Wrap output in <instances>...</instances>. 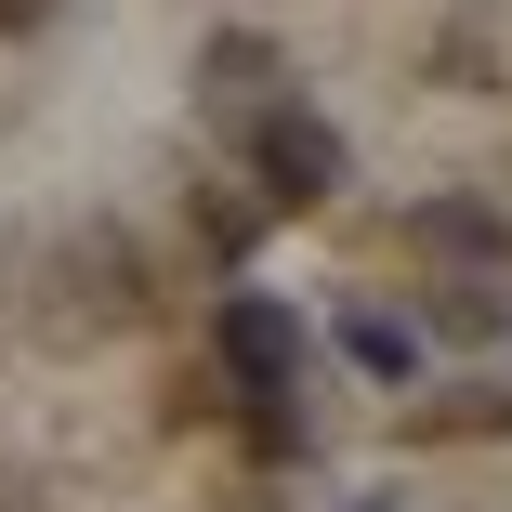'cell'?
<instances>
[{"mask_svg": "<svg viewBox=\"0 0 512 512\" xmlns=\"http://www.w3.org/2000/svg\"><path fill=\"white\" fill-rule=\"evenodd\" d=\"M211 355H224V394L250 407V394H302V316L276 289H237L224 316H211Z\"/></svg>", "mask_w": 512, "mask_h": 512, "instance_id": "obj_2", "label": "cell"}, {"mask_svg": "<svg viewBox=\"0 0 512 512\" xmlns=\"http://www.w3.org/2000/svg\"><path fill=\"white\" fill-rule=\"evenodd\" d=\"M237 145H250V171H263L276 211H329L342 171H355V158H342V119H329V106H302V92H276V106H263Z\"/></svg>", "mask_w": 512, "mask_h": 512, "instance_id": "obj_1", "label": "cell"}, {"mask_svg": "<svg viewBox=\"0 0 512 512\" xmlns=\"http://www.w3.org/2000/svg\"><path fill=\"white\" fill-rule=\"evenodd\" d=\"M407 250L447 263V276H512V224L473 211V197H421V211H407Z\"/></svg>", "mask_w": 512, "mask_h": 512, "instance_id": "obj_4", "label": "cell"}, {"mask_svg": "<svg viewBox=\"0 0 512 512\" xmlns=\"http://www.w3.org/2000/svg\"><path fill=\"white\" fill-rule=\"evenodd\" d=\"M342 512H394V499H342Z\"/></svg>", "mask_w": 512, "mask_h": 512, "instance_id": "obj_7", "label": "cell"}, {"mask_svg": "<svg viewBox=\"0 0 512 512\" xmlns=\"http://www.w3.org/2000/svg\"><path fill=\"white\" fill-rule=\"evenodd\" d=\"M342 355H355L368 381H407V368H421V329L381 316V302H342Z\"/></svg>", "mask_w": 512, "mask_h": 512, "instance_id": "obj_5", "label": "cell"}, {"mask_svg": "<svg viewBox=\"0 0 512 512\" xmlns=\"http://www.w3.org/2000/svg\"><path fill=\"white\" fill-rule=\"evenodd\" d=\"M276 92H289V53H276L263 27H224L211 53H197V106H211L224 132H250V119L276 106Z\"/></svg>", "mask_w": 512, "mask_h": 512, "instance_id": "obj_3", "label": "cell"}, {"mask_svg": "<svg viewBox=\"0 0 512 512\" xmlns=\"http://www.w3.org/2000/svg\"><path fill=\"white\" fill-rule=\"evenodd\" d=\"M40 14H53V0H0V27H40Z\"/></svg>", "mask_w": 512, "mask_h": 512, "instance_id": "obj_6", "label": "cell"}]
</instances>
